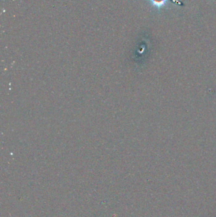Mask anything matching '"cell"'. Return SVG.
<instances>
[{
    "label": "cell",
    "instance_id": "obj_1",
    "mask_svg": "<svg viewBox=\"0 0 216 217\" xmlns=\"http://www.w3.org/2000/svg\"><path fill=\"white\" fill-rule=\"evenodd\" d=\"M151 2H152V3H153V4L155 5L160 6L165 3L166 0H151Z\"/></svg>",
    "mask_w": 216,
    "mask_h": 217
}]
</instances>
